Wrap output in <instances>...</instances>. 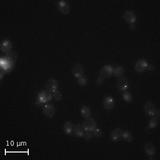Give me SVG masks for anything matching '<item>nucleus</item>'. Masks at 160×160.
<instances>
[{
	"label": "nucleus",
	"instance_id": "c756f323",
	"mask_svg": "<svg viewBox=\"0 0 160 160\" xmlns=\"http://www.w3.org/2000/svg\"><path fill=\"white\" fill-rule=\"evenodd\" d=\"M35 103H36V105L38 106H42L43 104V103H42L38 98H36V102H35Z\"/></svg>",
	"mask_w": 160,
	"mask_h": 160
},
{
	"label": "nucleus",
	"instance_id": "f3484780",
	"mask_svg": "<svg viewBox=\"0 0 160 160\" xmlns=\"http://www.w3.org/2000/svg\"><path fill=\"white\" fill-rule=\"evenodd\" d=\"M145 150L146 153L150 156H153L155 153V147L151 142H147L144 146Z\"/></svg>",
	"mask_w": 160,
	"mask_h": 160
},
{
	"label": "nucleus",
	"instance_id": "f03ea898",
	"mask_svg": "<svg viewBox=\"0 0 160 160\" xmlns=\"http://www.w3.org/2000/svg\"><path fill=\"white\" fill-rule=\"evenodd\" d=\"M83 126L84 127L85 131H89L92 132L97 126V122L94 118H85L83 122Z\"/></svg>",
	"mask_w": 160,
	"mask_h": 160
},
{
	"label": "nucleus",
	"instance_id": "ddd939ff",
	"mask_svg": "<svg viewBox=\"0 0 160 160\" xmlns=\"http://www.w3.org/2000/svg\"><path fill=\"white\" fill-rule=\"evenodd\" d=\"M72 73L75 77L79 78L84 74V68L80 64H76L73 67Z\"/></svg>",
	"mask_w": 160,
	"mask_h": 160
},
{
	"label": "nucleus",
	"instance_id": "2eb2a0df",
	"mask_svg": "<svg viewBox=\"0 0 160 160\" xmlns=\"http://www.w3.org/2000/svg\"><path fill=\"white\" fill-rule=\"evenodd\" d=\"M58 8L60 12L64 14H67L70 12V8L69 4L65 1L61 0L58 3Z\"/></svg>",
	"mask_w": 160,
	"mask_h": 160
},
{
	"label": "nucleus",
	"instance_id": "cd10ccee",
	"mask_svg": "<svg viewBox=\"0 0 160 160\" xmlns=\"http://www.w3.org/2000/svg\"><path fill=\"white\" fill-rule=\"evenodd\" d=\"M87 140H89L92 137V134H91V132L89 131H84L83 136Z\"/></svg>",
	"mask_w": 160,
	"mask_h": 160
},
{
	"label": "nucleus",
	"instance_id": "c85d7f7f",
	"mask_svg": "<svg viewBox=\"0 0 160 160\" xmlns=\"http://www.w3.org/2000/svg\"><path fill=\"white\" fill-rule=\"evenodd\" d=\"M103 82H104V78H102L100 77V76H99V77L97 78V81H96V83H97V85H98V86L102 85V84L103 83Z\"/></svg>",
	"mask_w": 160,
	"mask_h": 160
},
{
	"label": "nucleus",
	"instance_id": "9b49d317",
	"mask_svg": "<svg viewBox=\"0 0 160 160\" xmlns=\"http://www.w3.org/2000/svg\"><path fill=\"white\" fill-rule=\"evenodd\" d=\"M122 134L123 132L122 130L120 128L114 129L110 134V138L112 141L115 142L120 141L122 138Z\"/></svg>",
	"mask_w": 160,
	"mask_h": 160
},
{
	"label": "nucleus",
	"instance_id": "9d476101",
	"mask_svg": "<svg viewBox=\"0 0 160 160\" xmlns=\"http://www.w3.org/2000/svg\"><path fill=\"white\" fill-rule=\"evenodd\" d=\"M123 18L129 24H134L136 22V17L134 12L131 10H126L123 14Z\"/></svg>",
	"mask_w": 160,
	"mask_h": 160
},
{
	"label": "nucleus",
	"instance_id": "a211bd4d",
	"mask_svg": "<svg viewBox=\"0 0 160 160\" xmlns=\"http://www.w3.org/2000/svg\"><path fill=\"white\" fill-rule=\"evenodd\" d=\"M4 57L9 62L12 64H14V62L17 59L18 56L17 53L15 52H9L7 53Z\"/></svg>",
	"mask_w": 160,
	"mask_h": 160
},
{
	"label": "nucleus",
	"instance_id": "2f4dec72",
	"mask_svg": "<svg viewBox=\"0 0 160 160\" xmlns=\"http://www.w3.org/2000/svg\"><path fill=\"white\" fill-rule=\"evenodd\" d=\"M129 27L131 30H134L135 28L134 24H129Z\"/></svg>",
	"mask_w": 160,
	"mask_h": 160
},
{
	"label": "nucleus",
	"instance_id": "4468645a",
	"mask_svg": "<svg viewBox=\"0 0 160 160\" xmlns=\"http://www.w3.org/2000/svg\"><path fill=\"white\" fill-rule=\"evenodd\" d=\"M1 50L4 53H8L10 52V50L12 48V43L9 40H4L1 42L0 45Z\"/></svg>",
	"mask_w": 160,
	"mask_h": 160
},
{
	"label": "nucleus",
	"instance_id": "393cba45",
	"mask_svg": "<svg viewBox=\"0 0 160 160\" xmlns=\"http://www.w3.org/2000/svg\"><path fill=\"white\" fill-rule=\"evenodd\" d=\"M93 135L96 138H100L102 136V131L99 128H96L93 131Z\"/></svg>",
	"mask_w": 160,
	"mask_h": 160
},
{
	"label": "nucleus",
	"instance_id": "a878e982",
	"mask_svg": "<svg viewBox=\"0 0 160 160\" xmlns=\"http://www.w3.org/2000/svg\"><path fill=\"white\" fill-rule=\"evenodd\" d=\"M78 82L81 86H84L87 84L88 79L86 77H84L83 76H81L79 78H78Z\"/></svg>",
	"mask_w": 160,
	"mask_h": 160
},
{
	"label": "nucleus",
	"instance_id": "dca6fc26",
	"mask_svg": "<svg viewBox=\"0 0 160 160\" xmlns=\"http://www.w3.org/2000/svg\"><path fill=\"white\" fill-rule=\"evenodd\" d=\"M84 130H84V127L82 124L77 123L74 126L73 131L75 135L78 137H82L83 136Z\"/></svg>",
	"mask_w": 160,
	"mask_h": 160
},
{
	"label": "nucleus",
	"instance_id": "f257e3e1",
	"mask_svg": "<svg viewBox=\"0 0 160 160\" xmlns=\"http://www.w3.org/2000/svg\"><path fill=\"white\" fill-rule=\"evenodd\" d=\"M14 64H12L9 62L6 58L1 57L0 59V67L1 70L4 73V74H6L12 70L14 67Z\"/></svg>",
	"mask_w": 160,
	"mask_h": 160
},
{
	"label": "nucleus",
	"instance_id": "7ed1b4c3",
	"mask_svg": "<svg viewBox=\"0 0 160 160\" xmlns=\"http://www.w3.org/2000/svg\"><path fill=\"white\" fill-rule=\"evenodd\" d=\"M144 110L148 116H153L156 114L157 110L155 105L153 102L148 101L144 105Z\"/></svg>",
	"mask_w": 160,
	"mask_h": 160
},
{
	"label": "nucleus",
	"instance_id": "4be33fe9",
	"mask_svg": "<svg viewBox=\"0 0 160 160\" xmlns=\"http://www.w3.org/2000/svg\"><path fill=\"white\" fill-rule=\"evenodd\" d=\"M122 137L124 138L125 140L128 142H131L133 139V136L131 132L128 131H125L122 134Z\"/></svg>",
	"mask_w": 160,
	"mask_h": 160
},
{
	"label": "nucleus",
	"instance_id": "412c9836",
	"mask_svg": "<svg viewBox=\"0 0 160 160\" xmlns=\"http://www.w3.org/2000/svg\"><path fill=\"white\" fill-rule=\"evenodd\" d=\"M124 68L121 66H118L114 69L113 74L114 75L117 77H121L124 73Z\"/></svg>",
	"mask_w": 160,
	"mask_h": 160
},
{
	"label": "nucleus",
	"instance_id": "39448f33",
	"mask_svg": "<svg viewBox=\"0 0 160 160\" xmlns=\"http://www.w3.org/2000/svg\"><path fill=\"white\" fill-rule=\"evenodd\" d=\"M114 72V68L110 65L104 66L100 72V76L102 78H110Z\"/></svg>",
	"mask_w": 160,
	"mask_h": 160
},
{
	"label": "nucleus",
	"instance_id": "5701e85b",
	"mask_svg": "<svg viewBox=\"0 0 160 160\" xmlns=\"http://www.w3.org/2000/svg\"><path fill=\"white\" fill-rule=\"evenodd\" d=\"M158 124V118L156 116H153L149 121L148 123V127L150 129H154L155 128Z\"/></svg>",
	"mask_w": 160,
	"mask_h": 160
},
{
	"label": "nucleus",
	"instance_id": "b1692460",
	"mask_svg": "<svg viewBox=\"0 0 160 160\" xmlns=\"http://www.w3.org/2000/svg\"><path fill=\"white\" fill-rule=\"evenodd\" d=\"M123 98L126 102H132V96L130 92H127V91L124 92L123 94Z\"/></svg>",
	"mask_w": 160,
	"mask_h": 160
},
{
	"label": "nucleus",
	"instance_id": "423d86ee",
	"mask_svg": "<svg viewBox=\"0 0 160 160\" xmlns=\"http://www.w3.org/2000/svg\"><path fill=\"white\" fill-rule=\"evenodd\" d=\"M43 112L44 115L48 118H52L56 112L54 106L51 104H46L43 108Z\"/></svg>",
	"mask_w": 160,
	"mask_h": 160
},
{
	"label": "nucleus",
	"instance_id": "bb28decb",
	"mask_svg": "<svg viewBox=\"0 0 160 160\" xmlns=\"http://www.w3.org/2000/svg\"><path fill=\"white\" fill-rule=\"evenodd\" d=\"M53 93H54L53 97H54L55 100H57V101H59L61 99V98L62 97V94L59 91L57 90L56 91H54Z\"/></svg>",
	"mask_w": 160,
	"mask_h": 160
},
{
	"label": "nucleus",
	"instance_id": "0eeeda50",
	"mask_svg": "<svg viewBox=\"0 0 160 160\" xmlns=\"http://www.w3.org/2000/svg\"><path fill=\"white\" fill-rule=\"evenodd\" d=\"M116 86L119 90L125 91L129 88V81L124 77H120L116 81Z\"/></svg>",
	"mask_w": 160,
	"mask_h": 160
},
{
	"label": "nucleus",
	"instance_id": "aec40b11",
	"mask_svg": "<svg viewBox=\"0 0 160 160\" xmlns=\"http://www.w3.org/2000/svg\"><path fill=\"white\" fill-rule=\"evenodd\" d=\"M74 126L70 121L66 122L64 125V130L67 134H70L73 131Z\"/></svg>",
	"mask_w": 160,
	"mask_h": 160
},
{
	"label": "nucleus",
	"instance_id": "6e6552de",
	"mask_svg": "<svg viewBox=\"0 0 160 160\" xmlns=\"http://www.w3.org/2000/svg\"><path fill=\"white\" fill-rule=\"evenodd\" d=\"M148 62L145 59H140L136 62L134 65V70L138 73L144 72L148 67Z\"/></svg>",
	"mask_w": 160,
	"mask_h": 160
},
{
	"label": "nucleus",
	"instance_id": "7c9ffc66",
	"mask_svg": "<svg viewBox=\"0 0 160 160\" xmlns=\"http://www.w3.org/2000/svg\"><path fill=\"white\" fill-rule=\"evenodd\" d=\"M147 68H148V70L152 71V70H154V66L152 65H148Z\"/></svg>",
	"mask_w": 160,
	"mask_h": 160
},
{
	"label": "nucleus",
	"instance_id": "6ab92c4d",
	"mask_svg": "<svg viewBox=\"0 0 160 160\" xmlns=\"http://www.w3.org/2000/svg\"><path fill=\"white\" fill-rule=\"evenodd\" d=\"M80 112H81L82 116L85 118H90L91 114L90 108L86 106H82V108L80 110Z\"/></svg>",
	"mask_w": 160,
	"mask_h": 160
},
{
	"label": "nucleus",
	"instance_id": "f8f14e48",
	"mask_svg": "<svg viewBox=\"0 0 160 160\" xmlns=\"http://www.w3.org/2000/svg\"><path fill=\"white\" fill-rule=\"evenodd\" d=\"M103 106L106 110H112L114 106V99L111 96H106L103 101Z\"/></svg>",
	"mask_w": 160,
	"mask_h": 160
},
{
	"label": "nucleus",
	"instance_id": "20e7f679",
	"mask_svg": "<svg viewBox=\"0 0 160 160\" xmlns=\"http://www.w3.org/2000/svg\"><path fill=\"white\" fill-rule=\"evenodd\" d=\"M52 95L48 90H42L38 94L37 98L42 102L46 103L52 99Z\"/></svg>",
	"mask_w": 160,
	"mask_h": 160
},
{
	"label": "nucleus",
	"instance_id": "1a4fd4ad",
	"mask_svg": "<svg viewBox=\"0 0 160 160\" xmlns=\"http://www.w3.org/2000/svg\"><path fill=\"white\" fill-rule=\"evenodd\" d=\"M58 83L57 81L54 78H50L46 82V90L50 92H54L57 90Z\"/></svg>",
	"mask_w": 160,
	"mask_h": 160
}]
</instances>
